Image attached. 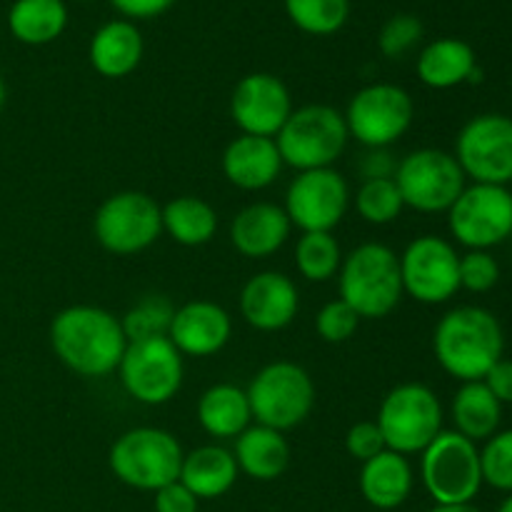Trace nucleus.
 <instances>
[{"instance_id":"f257e3e1","label":"nucleus","mask_w":512,"mask_h":512,"mask_svg":"<svg viewBox=\"0 0 512 512\" xmlns=\"http://www.w3.org/2000/svg\"><path fill=\"white\" fill-rule=\"evenodd\" d=\"M50 345L60 363L83 378H105L123 360L128 338L120 318L98 305H70L50 323Z\"/></svg>"},{"instance_id":"f03ea898","label":"nucleus","mask_w":512,"mask_h":512,"mask_svg":"<svg viewBox=\"0 0 512 512\" xmlns=\"http://www.w3.org/2000/svg\"><path fill=\"white\" fill-rule=\"evenodd\" d=\"M505 335L498 318L478 305L448 310L433 330V353L440 368L460 383H475L503 358Z\"/></svg>"},{"instance_id":"7ed1b4c3","label":"nucleus","mask_w":512,"mask_h":512,"mask_svg":"<svg viewBox=\"0 0 512 512\" xmlns=\"http://www.w3.org/2000/svg\"><path fill=\"white\" fill-rule=\"evenodd\" d=\"M340 300L350 305L360 320L388 318L403 300L400 260L383 243H363L343 255L338 270Z\"/></svg>"},{"instance_id":"20e7f679","label":"nucleus","mask_w":512,"mask_h":512,"mask_svg":"<svg viewBox=\"0 0 512 512\" xmlns=\"http://www.w3.org/2000/svg\"><path fill=\"white\" fill-rule=\"evenodd\" d=\"M348 140L345 115L323 103L295 108L275 135L283 165H290L298 173L333 168L335 160L345 153Z\"/></svg>"},{"instance_id":"39448f33","label":"nucleus","mask_w":512,"mask_h":512,"mask_svg":"<svg viewBox=\"0 0 512 512\" xmlns=\"http://www.w3.org/2000/svg\"><path fill=\"white\" fill-rule=\"evenodd\" d=\"M245 393L255 423L280 433L303 425L315 408L313 378L303 365L290 360H275L260 368Z\"/></svg>"},{"instance_id":"423d86ee","label":"nucleus","mask_w":512,"mask_h":512,"mask_svg":"<svg viewBox=\"0 0 512 512\" xmlns=\"http://www.w3.org/2000/svg\"><path fill=\"white\" fill-rule=\"evenodd\" d=\"M183 448L160 428H133L120 435L108 453V465L123 485L155 493L180 478Z\"/></svg>"},{"instance_id":"0eeeda50","label":"nucleus","mask_w":512,"mask_h":512,"mask_svg":"<svg viewBox=\"0 0 512 512\" xmlns=\"http://www.w3.org/2000/svg\"><path fill=\"white\" fill-rule=\"evenodd\" d=\"M385 448L400 455L423 453L443 433V405L423 383H400L383 398L378 410Z\"/></svg>"},{"instance_id":"6e6552de","label":"nucleus","mask_w":512,"mask_h":512,"mask_svg":"<svg viewBox=\"0 0 512 512\" xmlns=\"http://www.w3.org/2000/svg\"><path fill=\"white\" fill-rule=\"evenodd\" d=\"M420 458V478L435 505L473 503L483 488L480 450L455 430H443Z\"/></svg>"},{"instance_id":"1a4fd4ad","label":"nucleus","mask_w":512,"mask_h":512,"mask_svg":"<svg viewBox=\"0 0 512 512\" xmlns=\"http://www.w3.org/2000/svg\"><path fill=\"white\" fill-rule=\"evenodd\" d=\"M100 248L113 255H138L163 233V208L140 190H123L100 203L93 218Z\"/></svg>"},{"instance_id":"9d476101","label":"nucleus","mask_w":512,"mask_h":512,"mask_svg":"<svg viewBox=\"0 0 512 512\" xmlns=\"http://www.w3.org/2000/svg\"><path fill=\"white\" fill-rule=\"evenodd\" d=\"M405 208L418 213H448L465 190V173L455 155L438 148H420L398 160L393 175Z\"/></svg>"},{"instance_id":"9b49d317","label":"nucleus","mask_w":512,"mask_h":512,"mask_svg":"<svg viewBox=\"0 0 512 512\" xmlns=\"http://www.w3.org/2000/svg\"><path fill=\"white\" fill-rule=\"evenodd\" d=\"M343 115L350 138L363 148H390L413 125L415 103L400 85L373 83L350 98Z\"/></svg>"},{"instance_id":"f8f14e48","label":"nucleus","mask_w":512,"mask_h":512,"mask_svg":"<svg viewBox=\"0 0 512 512\" xmlns=\"http://www.w3.org/2000/svg\"><path fill=\"white\" fill-rule=\"evenodd\" d=\"M125 393L143 405H165L183 388V355L170 338L128 343L118 365Z\"/></svg>"},{"instance_id":"ddd939ff","label":"nucleus","mask_w":512,"mask_h":512,"mask_svg":"<svg viewBox=\"0 0 512 512\" xmlns=\"http://www.w3.org/2000/svg\"><path fill=\"white\" fill-rule=\"evenodd\" d=\"M455 160L465 178L505 188L512 180V118L500 113L470 118L455 138Z\"/></svg>"},{"instance_id":"4468645a","label":"nucleus","mask_w":512,"mask_h":512,"mask_svg":"<svg viewBox=\"0 0 512 512\" xmlns=\"http://www.w3.org/2000/svg\"><path fill=\"white\" fill-rule=\"evenodd\" d=\"M448 225L465 248H495L512 233V193L503 185L473 183L448 210Z\"/></svg>"},{"instance_id":"2eb2a0df","label":"nucleus","mask_w":512,"mask_h":512,"mask_svg":"<svg viewBox=\"0 0 512 512\" xmlns=\"http://www.w3.org/2000/svg\"><path fill=\"white\" fill-rule=\"evenodd\" d=\"M398 260L403 293L418 303H448L460 290V255L440 235H420L410 240Z\"/></svg>"},{"instance_id":"dca6fc26","label":"nucleus","mask_w":512,"mask_h":512,"mask_svg":"<svg viewBox=\"0 0 512 512\" xmlns=\"http://www.w3.org/2000/svg\"><path fill=\"white\" fill-rule=\"evenodd\" d=\"M283 208L303 233H333L350 208L348 180L335 168L298 173L288 185Z\"/></svg>"},{"instance_id":"f3484780","label":"nucleus","mask_w":512,"mask_h":512,"mask_svg":"<svg viewBox=\"0 0 512 512\" xmlns=\"http://www.w3.org/2000/svg\"><path fill=\"white\" fill-rule=\"evenodd\" d=\"M293 110L288 85L273 73L245 75L230 95V118L243 135L275 138Z\"/></svg>"},{"instance_id":"a211bd4d","label":"nucleus","mask_w":512,"mask_h":512,"mask_svg":"<svg viewBox=\"0 0 512 512\" xmlns=\"http://www.w3.org/2000/svg\"><path fill=\"white\" fill-rule=\"evenodd\" d=\"M300 310V293L285 273H255L240 290V315L260 333L288 328Z\"/></svg>"},{"instance_id":"6ab92c4d","label":"nucleus","mask_w":512,"mask_h":512,"mask_svg":"<svg viewBox=\"0 0 512 512\" xmlns=\"http://www.w3.org/2000/svg\"><path fill=\"white\" fill-rule=\"evenodd\" d=\"M233 318L213 300H190L175 308L170 323V343L188 358H210L230 343Z\"/></svg>"},{"instance_id":"aec40b11","label":"nucleus","mask_w":512,"mask_h":512,"mask_svg":"<svg viewBox=\"0 0 512 512\" xmlns=\"http://www.w3.org/2000/svg\"><path fill=\"white\" fill-rule=\"evenodd\" d=\"M283 170V158L275 138L243 135L230 140L223 150V175L230 185L240 190H265L278 180Z\"/></svg>"},{"instance_id":"412c9836","label":"nucleus","mask_w":512,"mask_h":512,"mask_svg":"<svg viewBox=\"0 0 512 512\" xmlns=\"http://www.w3.org/2000/svg\"><path fill=\"white\" fill-rule=\"evenodd\" d=\"M290 230L293 223L283 205L253 203L230 223V243L243 258H270L288 243Z\"/></svg>"},{"instance_id":"4be33fe9","label":"nucleus","mask_w":512,"mask_h":512,"mask_svg":"<svg viewBox=\"0 0 512 512\" xmlns=\"http://www.w3.org/2000/svg\"><path fill=\"white\" fill-rule=\"evenodd\" d=\"M143 35L133 20H110L95 30L90 40L88 58L95 73L103 78H125L133 73L143 60Z\"/></svg>"},{"instance_id":"5701e85b","label":"nucleus","mask_w":512,"mask_h":512,"mask_svg":"<svg viewBox=\"0 0 512 512\" xmlns=\"http://www.w3.org/2000/svg\"><path fill=\"white\" fill-rule=\"evenodd\" d=\"M233 458L240 473L260 483H270L288 470L290 443L280 430L255 423L235 438Z\"/></svg>"},{"instance_id":"b1692460","label":"nucleus","mask_w":512,"mask_h":512,"mask_svg":"<svg viewBox=\"0 0 512 512\" xmlns=\"http://www.w3.org/2000/svg\"><path fill=\"white\" fill-rule=\"evenodd\" d=\"M360 493L378 510H395L413 493V468L405 455L383 450L360 468Z\"/></svg>"},{"instance_id":"393cba45","label":"nucleus","mask_w":512,"mask_h":512,"mask_svg":"<svg viewBox=\"0 0 512 512\" xmlns=\"http://www.w3.org/2000/svg\"><path fill=\"white\" fill-rule=\"evenodd\" d=\"M238 475L240 470L233 450L220 448V445H203L183 455L178 480L198 500H215L230 493Z\"/></svg>"},{"instance_id":"a878e982","label":"nucleus","mask_w":512,"mask_h":512,"mask_svg":"<svg viewBox=\"0 0 512 512\" xmlns=\"http://www.w3.org/2000/svg\"><path fill=\"white\" fill-rule=\"evenodd\" d=\"M195 415H198L200 428L220 440H235L245 428L253 425L248 393L233 383L210 385L200 395Z\"/></svg>"},{"instance_id":"bb28decb","label":"nucleus","mask_w":512,"mask_h":512,"mask_svg":"<svg viewBox=\"0 0 512 512\" xmlns=\"http://www.w3.org/2000/svg\"><path fill=\"white\" fill-rule=\"evenodd\" d=\"M475 70H478L475 50L460 38L433 40L418 55V78L435 90L468 83Z\"/></svg>"},{"instance_id":"cd10ccee","label":"nucleus","mask_w":512,"mask_h":512,"mask_svg":"<svg viewBox=\"0 0 512 512\" xmlns=\"http://www.w3.org/2000/svg\"><path fill=\"white\" fill-rule=\"evenodd\" d=\"M450 413H453L455 433L478 443V440H488L498 433L503 405L490 393L483 380H475V383L460 385Z\"/></svg>"},{"instance_id":"c85d7f7f","label":"nucleus","mask_w":512,"mask_h":512,"mask_svg":"<svg viewBox=\"0 0 512 512\" xmlns=\"http://www.w3.org/2000/svg\"><path fill=\"white\" fill-rule=\"evenodd\" d=\"M68 8L63 0H15L8 10V28L25 45H48L63 35Z\"/></svg>"},{"instance_id":"c756f323","label":"nucleus","mask_w":512,"mask_h":512,"mask_svg":"<svg viewBox=\"0 0 512 512\" xmlns=\"http://www.w3.org/2000/svg\"><path fill=\"white\" fill-rule=\"evenodd\" d=\"M163 230L185 248H200L218 233V213L195 195H180L163 205Z\"/></svg>"},{"instance_id":"7c9ffc66","label":"nucleus","mask_w":512,"mask_h":512,"mask_svg":"<svg viewBox=\"0 0 512 512\" xmlns=\"http://www.w3.org/2000/svg\"><path fill=\"white\" fill-rule=\"evenodd\" d=\"M343 265V250L333 233H303L295 243V268L310 283H328Z\"/></svg>"},{"instance_id":"2f4dec72","label":"nucleus","mask_w":512,"mask_h":512,"mask_svg":"<svg viewBox=\"0 0 512 512\" xmlns=\"http://www.w3.org/2000/svg\"><path fill=\"white\" fill-rule=\"evenodd\" d=\"M175 305L165 295H145L140 298L128 313L120 318L123 333L128 343H140V340L168 338L170 323H173Z\"/></svg>"},{"instance_id":"473e14b6","label":"nucleus","mask_w":512,"mask_h":512,"mask_svg":"<svg viewBox=\"0 0 512 512\" xmlns=\"http://www.w3.org/2000/svg\"><path fill=\"white\" fill-rule=\"evenodd\" d=\"M285 13L308 35H333L348 23L350 0H285Z\"/></svg>"},{"instance_id":"72a5a7b5","label":"nucleus","mask_w":512,"mask_h":512,"mask_svg":"<svg viewBox=\"0 0 512 512\" xmlns=\"http://www.w3.org/2000/svg\"><path fill=\"white\" fill-rule=\"evenodd\" d=\"M355 210L370 225H390L405 210L403 195L393 178L363 180L355 193Z\"/></svg>"},{"instance_id":"f704fd0d","label":"nucleus","mask_w":512,"mask_h":512,"mask_svg":"<svg viewBox=\"0 0 512 512\" xmlns=\"http://www.w3.org/2000/svg\"><path fill=\"white\" fill-rule=\"evenodd\" d=\"M480 468H483V483L512 493V430L488 438L485 448L480 450Z\"/></svg>"},{"instance_id":"c9c22d12","label":"nucleus","mask_w":512,"mask_h":512,"mask_svg":"<svg viewBox=\"0 0 512 512\" xmlns=\"http://www.w3.org/2000/svg\"><path fill=\"white\" fill-rule=\"evenodd\" d=\"M420 40H423V23H420V18L400 13L385 20L378 35V48L385 58H403Z\"/></svg>"},{"instance_id":"e433bc0d","label":"nucleus","mask_w":512,"mask_h":512,"mask_svg":"<svg viewBox=\"0 0 512 512\" xmlns=\"http://www.w3.org/2000/svg\"><path fill=\"white\" fill-rule=\"evenodd\" d=\"M360 328V315L345 300L335 298L325 303L315 315V330L325 343H348Z\"/></svg>"},{"instance_id":"4c0bfd02","label":"nucleus","mask_w":512,"mask_h":512,"mask_svg":"<svg viewBox=\"0 0 512 512\" xmlns=\"http://www.w3.org/2000/svg\"><path fill=\"white\" fill-rule=\"evenodd\" d=\"M460 288L470 293H488L500 280V265L488 250H470L460 255Z\"/></svg>"},{"instance_id":"58836bf2","label":"nucleus","mask_w":512,"mask_h":512,"mask_svg":"<svg viewBox=\"0 0 512 512\" xmlns=\"http://www.w3.org/2000/svg\"><path fill=\"white\" fill-rule=\"evenodd\" d=\"M345 450L358 463H368L370 458H375V455L388 448H385V438L380 433L378 423L375 420H360V423L350 425V430L345 433Z\"/></svg>"},{"instance_id":"ea45409f","label":"nucleus","mask_w":512,"mask_h":512,"mask_svg":"<svg viewBox=\"0 0 512 512\" xmlns=\"http://www.w3.org/2000/svg\"><path fill=\"white\" fill-rule=\"evenodd\" d=\"M200 500L180 480L155 490V512H198Z\"/></svg>"},{"instance_id":"a19ab883","label":"nucleus","mask_w":512,"mask_h":512,"mask_svg":"<svg viewBox=\"0 0 512 512\" xmlns=\"http://www.w3.org/2000/svg\"><path fill=\"white\" fill-rule=\"evenodd\" d=\"M395 168H398V160L393 158L388 148H365V153L360 155L358 170L363 180L393 178Z\"/></svg>"},{"instance_id":"79ce46f5","label":"nucleus","mask_w":512,"mask_h":512,"mask_svg":"<svg viewBox=\"0 0 512 512\" xmlns=\"http://www.w3.org/2000/svg\"><path fill=\"white\" fill-rule=\"evenodd\" d=\"M125 20H150L163 15L175 0H110Z\"/></svg>"},{"instance_id":"37998d69","label":"nucleus","mask_w":512,"mask_h":512,"mask_svg":"<svg viewBox=\"0 0 512 512\" xmlns=\"http://www.w3.org/2000/svg\"><path fill=\"white\" fill-rule=\"evenodd\" d=\"M483 383L488 385L490 393L500 400V405H510L512 403V360L500 358L498 363L488 370Z\"/></svg>"},{"instance_id":"c03bdc74","label":"nucleus","mask_w":512,"mask_h":512,"mask_svg":"<svg viewBox=\"0 0 512 512\" xmlns=\"http://www.w3.org/2000/svg\"><path fill=\"white\" fill-rule=\"evenodd\" d=\"M430 512H480L475 508L473 503H465V505H435Z\"/></svg>"},{"instance_id":"a18cd8bd","label":"nucleus","mask_w":512,"mask_h":512,"mask_svg":"<svg viewBox=\"0 0 512 512\" xmlns=\"http://www.w3.org/2000/svg\"><path fill=\"white\" fill-rule=\"evenodd\" d=\"M5 98H8V90H5V80L3 75H0V113H3L5 108Z\"/></svg>"},{"instance_id":"49530a36","label":"nucleus","mask_w":512,"mask_h":512,"mask_svg":"<svg viewBox=\"0 0 512 512\" xmlns=\"http://www.w3.org/2000/svg\"><path fill=\"white\" fill-rule=\"evenodd\" d=\"M498 512H512V493H510V498H505V503L500 505Z\"/></svg>"},{"instance_id":"de8ad7c7","label":"nucleus","mask_w":512,"mask_h":512,"mask_svg":"<svg viewBox=\"0 0 512 512\" xmlns=\"http://www.w3.org/2000/svg\"><path fill=\"white\" fill-rule=\"evenodd\" d=\"M80 3H85V0H80Z\"/></svg>"}]
</instances>
